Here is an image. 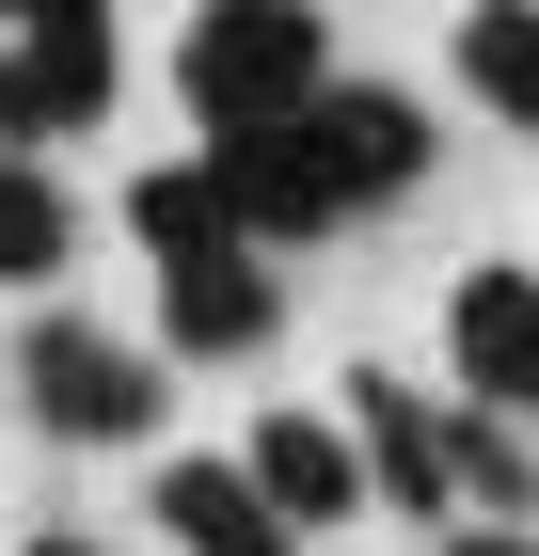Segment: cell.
I'll use <instances>...</instances> for the list:
<instances>
[{
	"instance_id": "obj_1",
	"label": "cell",
	"mask_w": 539,
	"mask_h": 556,
	"mask_svg": "<svg viewBox=\"0 0 539 556\" xmlns=\"http://www.w3.org/2000/svg\"><path fill=\"white\" fill-rule=\"evenodd\" d=\"M207 160H222V191H239L254 239H333L349 207H397L428 175V112L397 80H318L286 128H222Z\"/></svg>"
},
{
	"instance_id": "obj_2",
	"label": "cell",
	"mask_w": 539,
	"mask_h": 556,
	"mask_svg": "<svg viewBox=\"0 0 539 556\" xmlns=\"http://www.w3.org/2000/svg\"><path fill=\"white\" fill-rule=\"evenodd\" d=\"M333 80V33H318V0H207L191 33H175V96L222 128H286L301 96Z\"/></svg>"
},
{
	"instance_id": "obj_3",
	"label": "cell",
	"mask_w": 539,
	"mask_h": 556,
	"mask_svg": "<svg viewBox=\"0 0 539 556\" xmlns=\"http://www.w3.org/2000/svg\"><path fill=\"white\" fill-rule=\"evenodd\" d=\"M112 80H127L112 0H16V16H0V143H16V160L80 143L95 112H112Z\"/></svg>"
},
{
	"instance_id": "obj_4",
	"label": "cell",
	"mask_w": 539,
	"mask_h": 556,
	"mask_svg": "<svg viewBox=\"0 0 539 556\" xmlns=\"http://www.w3.org/2000/svg\"><path fill=\"white\" fill-rule=\"evenodd\" d=\"M16 397H33V429H64V445H143V429H159V366L127 334H95V318H33Z\"/></svg>"
},
{
	"instance_id": "obj_5",
	"label": "cell",
	"mask_w": 539,
	"mask_h": 556,
	"mask_svg": "<svg viewBox=\"0 0 539 556\" xmlns=\"http://www.w3.org/2000/svg\"><path fill=\"white\" fill-rule=\"evenodd\" d=\"M270 334H286V287H270V255H254V239L159 270V350H191V366H254Z\"/></svg>"
},
{
	"instance_id": "obj_6",
	"label": "cell",
	"mask_w": 539,
	"mask_h": 556,
	"mask_svg": "<svg viewBox=\"0 0 539 556\" xmlns=\"http://www.w3.org/2000/svg\"><path fill=\"white\" fill-rule=\"evenodd\" d=\"M445 366L476 414H539V270H460L445 287Z\"/></svg>"
},
{
	"instance_id": "obj_7",
	"label": "cell",
	"mask_w": 539,
	"mask_h": 556,
	"mask_svg": "<svg viewBox=\"0 0 539 556\" xmlns=\"http://www.w3.org/2000/svg\"><path fill=\"white\" fill-rule=\"evenodd\" d=\"M349 429H365L381 509H413L428 541H445V525H460V414H428V397H397V382L365 366V382H349Z\"/></svg>"
},
{
	"instance_id": "obj_8",
	"label": "cell",
	"mask_w": 539,
	"mask_h": 556,
	"mask_svg": "<svg viewBox=\"0 0 539 556\" xmlns=\"http://www.w3.org/2000/svg\"><path fill=\"white\" fill-rule=\"evenodd\" d=\"M239 462L270 477V509H286V525H365V509H381L365 429H333V414H270V429L239 445Z\"/></svg>"
},
{
	"instance_id": "obj_9",
	"label": "cell",
	"mask_w": 539,
	"mask_h": 556,
	"mask_svg": "<svg viewBox=\"0 0 539 556\" xmlns=\"http://www.w3.org/2000/svg\"><path fill=\"white\" fill-rule=\"evenodd\" d=\"M159 525H175V556H286L301 541L254 462H159Z\"/></svg>"
},
{
	"instance_id": "obj_10",
	"label": "cell",
	"mask_w": 539,
	"mask_h": 556,
	"mask_svg": "<svg viewBox=\"0 0 539 556\" xmlns=\"http://www.w3.org/2000/svg\"><path fill=\"white\" fill-rule=\"evenodd\" d=\"M127 239H143V255H222V239H254L239 223V191H222V160H159V175H127Z\"/></svg>"
},
{
	"instance_id": "obj_11",
	"label": "cell",
	"mask_w": 539,
	"mask_h": 556,
	"mask_svg": "<svg viewBox=\"0 0 539 556\" xmlns=\"http://www.w3.org/2000/svg\"><path fill=\"white\" fill-rule=\"evenodd\" d=\"M460 96L492 128H539V0H476L460 16Z\"/></svg>"
},
{
	"instance_id": "obj_12",
	"label": "cell",
	"mask_w": 539,
	"mask_h": 556,
	"mask_svg": "<svg viewBox=\"0 0 539 556\" xmlns=\"http://www.w3.org/2000/svg\"><path fill=\"white\" fill-rule=\"evenodd\" d=\"M64 255H80V207H64V175L0 143V287H48Z\"/></svg>"
},
{
	"instance_id": "obj_13",
	"label": "cell",
	"mask_w": 539,
	"mask_h": 556,
	"mask_svg": "<svg viewBox=\"0 0 539 556\" xmlns=\"http://www.w3.org/2000/svg\"><path fill=\"white\" fill-rule=\"evenodd\" d=\"M524 509H539V462L492 414H460V525H524Z\"/></svg>"
},
{
	"instance_id": "obj_14",
	"label": "cell",
	"mask_w": 539,
	"mask_h": 556,
	"mask_svg": "<svg viewBox=\"0 0 539 556\" xmlns=\"http://www.w3.org/2000/svg\"><path fill=\"white\" fill-rule=\"evenodd\" d=\"M445 556H539L524 525H445Z\"/></svg>"
},
{
	"instance_id": "obj_15",
	"label": "cell",
	"mask_w": 539,
	"mask_h": 556,
	"mask_svg": "<svg viewBox=\"0 0 539 556\" xmlns=\"http://www.w3.org/2000/svg\"><path fill=\"white\" fill-rule=\"evenodd\" d=\"M16 556H95V541H80V525H33V541H16Z\"/></svg>"
},
{
	"instance_id": "obj_16",
	"label": "cell",
	"mask_w": 539,
	"mask_h": 556,
	"mask_svg": "<svg viewBox=\"0 0 539 556\" xmlns=\"http://www.w3.org/2000/svg\"><path fill=\"white\" fill-rule=\"evenodd\" d=\"M0 16H16V0H0Z\"/></svg>"
}]
</instances>
